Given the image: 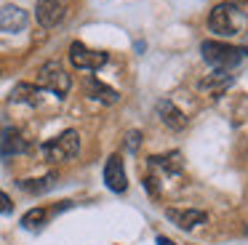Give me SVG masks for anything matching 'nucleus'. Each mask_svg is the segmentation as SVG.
<instances>
[{
	"label": "nucleus",
	"instance_id": "9d476101",
	"mask_svg": "<svg viewBox=\"0 0 248 245\" xmlns=\"http://www.w3.org/2000/svg\"><path fill=\"white\" fill-rule=\"evenodd\" d=\"M27 27V11L19 5H6L0 11V32H22Z\"/></svg>",
	"mask_w": 248,
	"mask_h": 245
},
{
	"label": "nucleus",
	"instance_id": "39448f33",
	"mask_svg": "<svg viewBox=\"0 0 248 245\" xmlns=\"http://www.w3.org/2000/svg\"><path fill=\"white\" fill-rule=\"evenodd\" d=\"M70 61L75 64L78 69H99L107 64V53L102 51H91L83 43H72L70 46Z\"/></svg>",
	"mask_w": 248,
	"mask_h": 245
},
{
	"label": "nucleus",
	"instance_id": "423d86ee",
	"mask_svg": "<svg viewBox=\"0 0 248 245\" xmlns=\"http://www.w3.org/2000/svg\"><path fill=\"white\" fill-rule=\"evenodd\" d=\"M35 16L43 27H56L67 16V0H38Z\"/></svg>",
	"mask_w": 248,
	"mask_h": 245
},
{
	"label": "nucleus",
	"instance_id": "0eeeda50",
	"mask_svg": "<svg viewBox=\"0 0 248 245\" xmlns=\"http://www.w3.org/2000/svg\"><path fill=\"white\" fill-rule=\"evenodd\" d=\"M166 216H168V221L176 224L179 229H195V227H200V224L208 221V213L198 211V208H184V211H179V208H168Z\"/></svg>",
	"mask_w": 248,
	"mask_h": 245
},
{
	"label": "nucleus",
	"instance_id": "412c9836",
	"mask_svg": "<svg viewBox=\"0 0 248 245\" xmlns=\"http://www.w3.org/2000/svg\"><path fill=\"white\" fill-rule=\"evenodd\" d=\"M246 53H248V51H246Z\"/></svg>",
	"mask_w": 248,
	"mask_h": 245
},
{
	"label": "nucleus",
	"instance_id": "f03ea898",
	"mask_svg": "<svg viewBox=\"0 0 248 245\" xmlns=\"http://www.w3.org/2000/svg\"><path fill=\"white\" fill-rule=\"evenodd\" d=\"M200 51H203L205 61L214 69H219V72H227V69L237 67V64L243 61V56H246L243 48L227 46V43H216V40H205L203 46H200Z\"/></svg>",
	"mask_w": 248,
	"mask_h": 245
},
{
	"label": "nucleus",
	"instance_id": "7ed1b4c3",
	"mask_svg": "<svg viewBox=\"0 0 248 245\" xmlns=\"http://www.w3.org/2000/svg\"><path fill=\"white\" fill-rule=\"evenodd\" d=\"M78 149H80V136H78V131H64L56 138H51V141L43 144V154H46V160H51V163L72 160L78 154Z\"/></svg>",
	"mask_w": 248,
	"mask_h": 245
},
{
	"label": "nucleus",
	"instance_id": "6ab92c4d",
	"mask_svg": "<svg viewBox=\"0 0 248 245\" xmlns=\"http://www.w3.org/2000/svg\"><path fill=\"white\" fill-rule=\"evenodd\" d=\"M157 245H176L173 240H168V237H157Z\"/></svg>",
	"mask_w": 248,
	"mask_h": 245
},
{
	"label": "nucleus",
	"instance_id": "dca6fc26",
	"mask_svg": "<svg viewBox=\"0 0 248 245\" xmlns=\"http://www.w3.org/2000/svg\"><path fill=\"white\" fill-rule=\"evenodd\" d=\"M19 186H22L24 192H46V189L54 186V176H46V179H30V181H22Z\"/></svg>",
	"mask_w": 248,
	"mask_h": 245
},
{
	"label": "nucleus",
	"instance_id": "f257e3e1",
	"mask_svg": "<svg viewBox=\"0 0 248 245\" xmlns=\"http://www.w3.org/2000/svg\"><path fill=\"white\" fill-rule=\"evenodd\" d=\"M211 30L221 37H232V35H240L246 30V14L240 11V5L235 3H219L214 11H211V19H208Z\"/></svg>",
	"mask_w": 248,
	"mask_h": 245
},
{
	"label": "nucleus",
	"instance_id": "4468645a",
	"mask_svg": "<svg viewBox=\"0 0 248 245\" xmlns=\"http://www.w3.org/2000/svg\"><path fill=\"white\" fill-rule=\"evenodd\" d=\"M38 96H40V88L38 85H30V83H19L16 88L11 91V101L14 104H38Z\"/></svg>",
	"mask_w": 248,
	"mask_h": 245
},
{
	"label": "nucleus",
	"instance_id": "f8f14e48",
	"mask_svg": "<svg viewBox=\"0 0 248 245\" xmlns=\"http://www.w3.org/2000/svg\"><path fill=\"white\" fill-rule=\"evenodd\" d=\"M150 165L152 168H160L163 173H168V176H176V173H182L184 160H182V152H168V154H155V157H150Z\"/></svg>",
	"mask_w": 248,
	"mask_h": 245
},
{
	"label": "nucleus",
	"instance_id": "6e6552de",
	"mask_svg": "<svg viewBox=\"0 0 248 245\" xmlns=\"http://www.w3.org/2000/svg\"><path fill=\"white\" fill-rule=\"evenodd\" d=\"M104 181H107V186L112 192H125L128 189V179H125L123 160H120L118 154H112V157L107 160V165H104Z\"/></svg>",
	"mask_w": 248,
	"mask_h": 245
},
{
	"label": "nucleus",
	"instance_id": "f3484780",
	"mask_svg": "<svg viewBox=\"0 0 248 245\" xmlns=\"http://www.w3.org/2000/svg\"><path fill=\"white\" fill-rule=\"evenodd\" d=\"M14 211V202L6 192H0V213H11Z\"/></svg>",
	"mask_w": 248,
	"mask_h": 245
},
{
	"label": "nucleus",
	"instance_id": "20e7f679",
	"mask_svg": "<svg viewBox=\"0 0 248 245\" xmlns=\"http://www.w3.org/2000/svg\"><path fill=\"white\" fill-rule=\"evenodd\" d=\"M70 85H72V80H70V75L64 72V67H62V64L48 61V64H43V67H40V72H38V88L51 91V93H56V96H67V93H70Z\"/></svg>",
	"mask_w": 248,
	"mask_h": 245
},
{
	"label": "nucleus",
	"instance_id": "1a4fd4ad",
	"mask_svg": "<svg viewBox=\"0 0 248 245\" xmlns=\"http://www.w3.org/2000/svg\"><path fill=\"white\" fill-rule=\"evenodd\" d=\"M27 138L16 131V128H6V131L0 133V154L3 157H14V154H22L27 152Z\"/></svg>",
	"mask_w": 248,
	"mask_h": 245
},
{
	"label": "nucleus",
	"instance_id": "9b49d317",
	"mask_svg": "<svg viewBox=\"0 0 248 245\" xmlns=\"http://www.w3.org/2000/svg\"><path fill=\"white\" fill-rule=\"evenodd\" d=\"M157 115H160V120L166 122L168 128H173V131H182V128L187 125V117H184V112L176 109V107H173V101H168V99L157 104Z\"/></svg>",
	"mask_w": 248,
	"mask_h": 245
},
{
	"label": "nucleus",
	"instance_id": "a211bd4d",
	"mask_svg": "<svg viewBox=\"0 0 248 245\" xmlns=\"http://www.w3.org/2000/svg\"><path fill=\"white\" fill-rule=\"evenodd\" d=\"M136 144H139V133H128V149H136Z\"/></svg>",
	"mask_w": 248,
	"mask_h": 245
},
{
	"label": "nucleus",
	"instance_id": "2eb2a0df",
	"mask_svg": "<svg viewBox=\"0 0 248 245\" xmlns=\"http://www.w3.org/2000/svg\"><path fill=\"white\" fill-rule=\"evenodd\" d=\"M48 218V211L46 208H32V211H27L24 213V218H22V227H27V229H38L40 224Z\"/></svg>",
	"mask_w": 248,
	"mask_h": 245
},
{
	"label": "nucleus",
	"instance_id": "ddd939ff",
	"mask_svg": "<svg viewBox=\"0 0 248 245\" xmlns=\"http://www.w3.org/2000/svg\"><path fill=\"white\" fill-rule=\"evenodd\" d=\"M86 93L91 96V99L102 101V104H115V101H118V96H120L115 88L104 85L102 80H96V77H88L86 80Z\"/></svg>",
	"mask_w": 248,
	"mask_h": 245
},
{
	"label": "nucleus",
	"instance_id": "aec40b11",
	"mask_svg": "<svg viewBox=\"0 0 248 245\" xmlns=\"http://www.w3.org/2000/svg\"><path fill=\"white\" fill-rule=\"evenodd\" d=\"M246 232H248V227H246Z\"/></svg>",
	"mask_w": 248,
	"mask_h": 245
}]
</instances>
